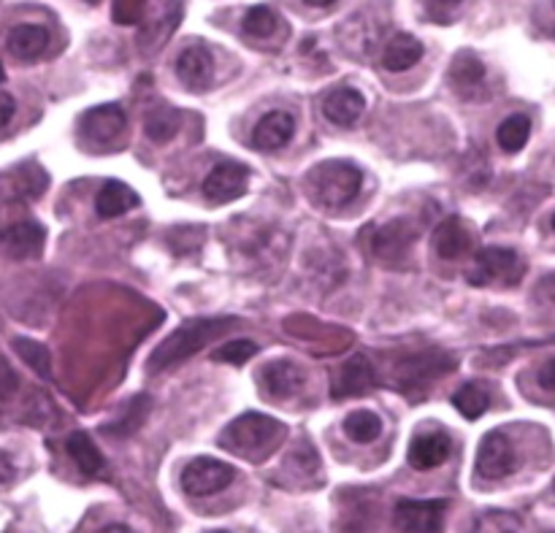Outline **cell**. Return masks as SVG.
Wrapping results in <instances>:
<instances>
[{"label":"cell","instance_id":"4fadbf2b","mask_svg":"<svg viewBox=\"0 0 555 533\" xmlns=\"http://www.w3.org/2000/svg\"><path fill=\"white\" fill-rule=\"evenodd\" d=\"M374 385H377V374H374L372 361L366 355H352L336 374L331 393L334 399H356L374 390Z\"/></svg>","mask_w":555,"mask_h":533},{"label":"cell","instance_id":"bcb514c9","mask_svg":"<svg viewBox=\"0 0 555 533\" xmlns=\"http://www.w3.org/2000/svg\"><path fill=\"white\" fill-rule=\"evenodd\" d=\"M553 487H555V485H553Z\"/></svg>","mask_w":555,"mask_h":533},{"label":"cell","instance_id":"74e56055","mask_svg":"<svg viewBox=\"0 0 555 533\" xmlns=\"http://www.w3.org/2000/svg\"><path fill=\"white\" fill-rule=\"evenodd\" d=\"M16 112V101L9 95V92H0V130L5 128V125L11 122V117H14Z\"/></svg>","mask_w":555,"mask_h":533},{"label":"cell","instance_id":"ab89813d","mask_svg":"<svg viewBox=\"0 0 555 533\" xmlns=\"http://www.w3.org/2000/svg\"><path fill=\"white\" fill-rule=\"evenodd\" d=\"M14 477H16L14 460H11L5 453H0V485H9V482H14Z\"/></svg>","mask_w":555,"mask_h":533},{"label":"cell","instance_id":"603a6c76","mask_svg":"<svg viewBox=\"0 0 555 533\" xmlns=\"http://www.w3.org/2000/svg\"><path fill=\"white\" fill-rule=\"evenodd\" d=\"M65 450H68L70 460H74L76 466H79L81 474L87 477H98L103 474V469H106V460H103V453L98 450V444L92 442L87 433L76 431L70 433L68 442H65Z\"/></svg>","mask_w":555,"mask_h":533},{"label":"cell","instance_id":"f1b7e54d","mask_svg":"<svg viewBox=\"0 0 555 533\" xmlns=\"http://www.w3.org/2000/svg\"><path fill=\"white\" fill-rule=\"evenodd\" d=\"M150 406H152L150 395H135V399L125 406L122 415H119L112 426L103 428V431L112 433V437H130V433L139 431L141 422L146 420V415H150Z\"/></svg>","mask_w":555,"mask_h":533},{"label":"cell","instance_id":"8992f818","mask_svg":"<svg viewBox=\"0 0 555 533\" xmlns=\"http://www.w3.org/2000/svg\"><path fill=\"white\" fill-rule=\"evenodd\" d=\"M417 231L410 220H390L369 231V249L374 258L385 265H404L410 258V249L415 244Z\"/></svg>","mask_w":555,"mask_h":533},{"label":"cell","instance_id":"e575fe53","mask_svg":"<svg viewBox=\"0 0 555 533\" xmlns=\"http://www.w3.org/2000/svg\"><path fill=\"white\" fill-rule=\"evenodd\" d=\"M253 355H258V344L247 339H236L231 344L220 347V350L211 352V358L220 363H228V366H244Z\"/></svg>","mask_w":555,"mask_h":533},{"label":"cell","instance_id":"ac0fdd59","mask_svg":"<svg viewBox=\"0 0 555 533\" xmlns=\"http://www.w3.org/2000/svg\"><path fill=\"white\" fill-rule=\"evenodd\" d=\"M296 133V119L287 112H269L253 130V146L260 152H276Z\"/></svg>","mask_w":555,"mask_h":533},{"label":"cell","instance_id":"277c9868","mask_svg":"<svg viewBox=\"0 0 555 533\" xmlns=\"http://www.w3.org/2000/svg\"><path fill=\"white\" fill-rule=\"evenodd\" d=\"M455 368V358L442 350H426V352H412L396 363V382L399 390L412 395V401H423L426 390L431 388L437 379L450 374Z\"/></svg>","mask_w":555,"mask_h":533},{"label":"cell","instance_id":"7c38bea8","mask_svg":"<svg viewBox=\"0 0 555 533\" xmlns=\"http://www.w3.org/2000/svg\"><path fill=\"white\" fill-rule=\"evenodd\" d=\"M43 242H47V231H43V225H38L33 220L14 222V225L0 231V247L14 260L38 258L43 249Z\"/></svg>","mask_w":555,"mask_h":533},{"label":"cell","instance_id":"ffe728a7","mask_svg":"<svg viewBox=\"0 0 555 533\" xmlns=\"http://www.w3.org/2000/svg\"><path fill=\"white\" fill-rule=\"evenodd\" d=\"M260 385H263V390L271 399H291L304 385V374L296 363L274 361L260 372Z\"/></svg>","mask_w":555,"mask_h":533},{"label":"cell","instance_id":"44dd1931","mask_svg":"<svg viewBox=\"0 0 555 533\" xmlns=\"http://www.w3.org/2000/svg\"><path fill=\"white\" fill-rule=\"evenodd\" d=\"M5 47L22 63H33L49 47V30L43 25H16L5 38Z\"/></svg>","mask_w":555,"mask_h":533},{"label":"cell","instance_id":"4dcf8cb0","mask_svg":"<svg viewBox=\"0 0 555 533\" xmlns=\"http://www.w3.org/2000/svg\"><path fill=\"white\" fill-rule=\"evenodd\" d=\"M345 433L352 439V442L369 444L383 433V420H379L374 412H366V410L352 412V415H347L345 420Z\"/></svg>","mask_w":555,"mask_h":533},{"label":"cell","instance_id":"5bb4252c","mask_svg":"<svg viewBox=\"0 0 555 533\" xmlns=\"http://www.w3.org/2000/svg\"><path fill=\"white\" fill-rule=\"evenodd\" d=\"M177 76L188 90L206 92L215 79V60L204 47H188L177 60Z\"/></svg>","mask_w":555,"mask_h":533},{"label":"cell","instance_id":"484cf974","mask_svg":"<svg viewBox=\"0 0 555 533\" xmlns=\"http://www.w3.org/2000/svg\"><path fill=\"white\" fill-rule=\"evenodd\" d=\"M11 195L16 198H38L47 190V173L36 166V162H25V166L11 171Z\"/></svg>","mask_w":555,"mask_h":533},{"label":"cell","instance_id":"52a82bcc","mask_svg":"<svg viewBox=\"0 0 555 533\" xmlns=\"http://www.w3.org/2000/svg\"><path fill=\"white\" fill-rule=\"evenodd\" d=\"M448 507L450 504L444 498H428V502L404 498L396 504L393 523L404 533H442Z\"/></svg>","mask_w":555,"mask_h":533},{"label":"cell","instance_id":"d4e9b609","mask_svg":"<svg viewBox=\"0 0 555 533\" xmlns=\"http://www.w3.org/2000/svg\"><path fill=\"white\" fill-rule=\"evenodd\" d=\"M179 128H182V117H179V112H173V108L168 106L152 108L144 119L146 139H152L155 144H166V141H171L173 135L179 133Z\"/></svg>","mask_w":555,"mask_h":533},{"label":"cell","instance_id":"9a60e30c","mask_svg":"<svg viewBox=\"0 0 555 533\" xmlns=\"http://www.w3.org/2000/svg\"><path fill=\"white\" fill-rule=\"evenodd\" d=\"M450 437L444 431H428L417 433L410 444V453H406V460L415 471H428L442 466L444 460L450 458Z\"/></svg>","mask_w":555,"mask_h":533},{"label":"cell","instance_id":"836d02e7","mask_svg":"<svg viewBox=\"0 0 555 533\" xmlns=\"http://www.w3.org/2000/svg\"><path fill=\"white\" fill-rule=\"evenodd\" d=\"M518 529H520L518 515L502 512V509L486 512L475 523V533H518Z\"/></svg>","mask_w":555,"mask_h":533},{"label":"cell","instance_id":"3957f363","mask_svg":"<svg viewBox=\"0 0 555 533\" xmlns=\"http://www.w3.org/2000/svg\"><path fill=\"white\" fill-rule=\"evenodd\" d=\"M282 437H285L282 422L269 415H260V412H247L222 428L220 447L236 455H247V458H266L276 447V439Z\"/></svg>","mask_w":555,"mask_h":533},{"label":"cell","instance_id":"1f68e13d","mask_svg":"<svg viewBox=\"0 0 555 533\" xmlns=\"http://www.w3.org/2000/svg\"><path fill=\"white\" fill-rule=\"evenodd\" d=\"M14 350L33 372L38 374L41 379H52V358H49V350L38 341L30 339H14Z\"/></svg>","mask_w":555,"mask_h":533},{"label":"cell","instance_id":"8fae6325","mask_svg":"<svg viewBox=\"0 0 555 533\" xmlns=\"http://www.w3.org/2000/svg\"><path fill=\"white\" fill-rule=\"evenodd\" d=\"M249 168L244 162H220L204 179V195L211 204H231L247 193Z\"/></svg>","mask_w":555,"mask_h":533},{"label":"cell","instance_id":"60d3db41","mask_svg":"<svg viewBox=\"0 0 555 533\" xmlns=\"http://www.w3.org/2000/svg\"><path fill=\"white\" fill-rule=\"evenodd\" d=\"M98 533H133L128 529V525H108V529H103V531H98Z\"/></svg>","mask_w":555,"mask_h":533},{"label":"cell","instance_id":"9c48e42d","mask_svg":"<svg viewBox=\"0 0 555 533\" xmlns=\"http://www.w3.org/2000/svg\"><path fill=\"white\" fill-rule=\"evenodd\" d=\"M518 469V453L502 431H491L477 450V474L482 480H504Z\"/></svg>","mask_w":555,"mask_h":533},{"label":"cell","instance_id":"6da1fadb","mask_svg":"<svg viewBox=\"0 0 555 533\" xmlns=\"http://www.w3.org/2000/svg\"><path fill=\"white\" fill-rule=\"evenodd\" d=\"M233 325H236V320L231 317L190 320V323H182L173 334H168L166 339L152 350L150 361H146V372L160 374L179 366V363H184L188 358H193L195 352L204 350V347L209 344V341H215L217 336L231 330Z\"/></svg>","mask_w":555,"mask_h":533},{"label":"cell","instance_id":"e0dca14e","mask_svg":"<svg viewBox=\"0 0 555 533\" xmlns=\"http://www.w3.org/2000/svg\"><path fill=\"white\" fill-rule=\"evenodd\" d=\"M363 108H366V98L356 87H336L323 101V114L328 122L339 128H352L363 117Z\"/></svg>","mask_w":555,"mask_h":533},{"label":"cell","instance_id":"2e32d148","mask_svg":"<svg viewBox=\"0 0 555 533\" xmlns=\"http://www.w3.org/2000/svg\"><path fill=\"white\" fill-rule=\"evenodd\" d=\"M184 0H155V9L150 11V25L141 32V47L155 49L160 47L166 38H171V32L177 30L179 20H182Z\"/></svg>","mask_w":555,"mask_h":533},{"label":"cell","instance_id":"d6a6232c","mask_svg":"<svg viewBox=\"0 0 555 533\" xmlns=\"http://www.w3.org/2000/svg\"><path fill=\"white\" fill-rule=\"evenodd\" d=\"M276 25H280V16L269 9V5H255L244 16V30L255 38H269L274 36Z\"/></svg>","mask_w":555,"mask_h":533},{"label":"cell","instance_id":"b9f144b4","mask_svg":"<svg viewBox=\"0 0 555 533\" xmlns=\"http://www.w3.org/2000/svg\"><path fill=\"white\" fill-rule=\"evenodd\" d=\"M309 5H318V9H328V5H334L336 0H307Z\"/></svg>","mask_w":555,"mask_h":533},{"label":"cell","instance_id":"8d00e7d4","mask_svg":"<svg viewBox=\"0 0 555 533\" xmlns=\"http://www.w3.org/2000/svg\"><path fill=\"white\" fill-rule=\"evenodd\" d=\"M537 382H540V388L545 390V393L555 395V358H547V361L542 363L540 372H537Z\"/></svg>","mask_w":555,"mask_h":533},{"label":"cell","instance_id":"83f0119b","mask_svg":"<svg viewBox=\"0 0 555 533\" xmlns=\"http://www.w3.org/2000/svg\"><path fill=\"white\" fill-rule=\"evenodd\" d=\"M531 135V119L526 114H513V117L504 119L496 130V141L507 155H515L526 146Z\"/></svg>","mask_w":555,"mask_h":533},{"label":"cell","instance_id":"ee69618b","mask_svg":"<svg viewBox=\"0 0 555 533\" xmlns=\"http://www.w3.org/2000/svg\"><path fill=\"white\" fill-rule=\"evenodd\" d=\"M209 533H228V531H209Z\"/></svg>","mask_w":555,"mask_h":533},{"label":"cell","instance_id":"7402d4cb","mask_svg":"<svg viewBox=\"0 0 555 533\" xmlns=\"http://www.w3.org/2000/svg\"><path fill=\"white\" fill-rule=\"evenodd\" d=\"M141 204L139 193L133 187H128L125 182H117V179H108L101 187L95 198V211L103 220H114V217H122L125 211L135 209Z\"/></svg>","mask_w":555,"mask_h":533},{"label":"cell","instance_id":"f6af8a7d","mask_svg":"<svg viewBox=\"0 0 555 533\" xmlns=\"http://www.w3.org/2000/svg\"><path fill=\"white\" fill-rule=\"evenodd\" d=\"M553 231H555V217H553Z\"/></svg>","mask_w":555,"mask_h":533},{"label":"cell","instance_id":"d6986e66","mask_svg":"<svg viewBox=\"0 0 555 533\" xmlns=\"http://www.w3.org/2000/svg\"><path fill=\"white\" fill-rule=\"evenodd\" d=\"M472 231L469 225H466L461 217H450V220L439 222L437 231H434V249H437V255L442 260H459L464 258L466 252L472 249Z\"/></svg>","mask_w":555,"mask_h":533},{"label":"cell","instance_id":"f546056e","mask_svg":"<svg viewBox=\"0 0 555 533\" xmlns=\"http://www.w3.org/2000/svg\"><path fill=\"white\" fill-rule=\"evenodd\" d=\"M453 406L466 417V420H477L488 412L491 406V395H488L486 388L480 385H464L459 393L453 395Z\"/></svg>","mask_w":555,"mask_h":533},{"label":"cell","instance_id":"7a4b0ae2","mask_svg":"<svg viewBox=\"0 0 555 533\" xmlns=\"http://www.w3.org/2000/svg\"><path fill=\"white\" fill-rule=\"evenodd\" d=\"M363 187L361 168L347 160H325L307 173V193L323 209H341L352 204Z\"/></svg>","mask_w":555,"mask_h":533},{"label":"cell","instance_id":"cb8c5ba5","mask_svg":"<svg viewBox=\"0 0 555 533\" xmlns=\"http://www.w3.org/2000/svg\"><path fill=\"white\" fill-rule=\"evenodd\" d=\"M421 57H423V43L417 41L415 36L399 32V36H393L388 43H385L383 65L388 70H406L415 63H421Z\"/></svg>","mask_w":555,"mask_h":533},{"label":"cell","instance_id":"7bdbcfd3","mask_svg":"<svg viewBox=\"0 0 555 533\" xmlns=\"http://www.w3.org/2000/svg\"><path fill=\"white\" fill-rule=\"evenodd\" d=\"M0 81H3V65H0Z\"/></svg>","mask_w":555,"mask_h":533},{"label":"cell","instance_id":"5b68a950","mask_svg":"<svg viewBox=\"0 0 555 533\" xmlns=\"http://www.w3.org/2000/svg\"><path fill=\"white\" fill-rule=\"evenodd\" d=\"M526 263L520 260V255L515 249L507 247H486L475 255V263H472L469 285L475 287H488V285H504L513 287L524 280Z\"/></svg>","mask_w":555,"mask_h":533},{"label":"cell","instance_id":"30bf717a","mask_svg":"<svg viewBox=\"0 0 555 533\" xmlns=\"http://www.w3.org/2000/svg\"><path fill=\"white\" fill-rule=\"evenodd\" d=\"M128 128V117L117 103H106V106H95L90 112L81 114L79 119V133L87 144L92 146H106L117 141L119 135Z\"/></svg>","mask_w":555,"mask_h":533},{"label":"cell","instance_id":"ba28073f","mask_svg":"<svg viewBox=\"0 0 555 533\" xmlns=\"http://www.w3.org/2000/svg\"><path fill=\"white\" fill-rule=\"evenodd\" d=\"M233 480H236L233 466L222 464V460H215V458H193L182 469L184 493H190V496L195 498H206V496H215V493H222Z\"/></svg>","mask_w":555,"mask_h":533},{"label":"cell","instance_id":"f35d334b","mask_svg":"<svg viewBox=\"0 0 555 533\" xmlns=\"http://www.w3.org/2000/svg\"><path fill=\"white\" fill-rule=\"evenodd\" d=\"M459 5H461V0H431V3H428V11H431L434 20L444 22V14L453 9H459Z\"/></svg>","mask_w":555,"mask_h":533},{"label":"cell","instance_id":"4316f807","mask_svg":"<svg viewBox=\"0 0 555 533\" xmlns=\"http://www.w3.org/2000/svg\"><path fill=\"white\" fill-rule=\"evenodd\" d=\"M450 76H453L459 90H475V87H480L486 81V65H482V60L477 54L461 52L455 54L453 65H450Z\"/></svg>","mask_w":555,"mask_h":533},{"label":"cell","instance_id":"d590c367","mask_svg":"<svg viewBox=\"0 0 555 533\" xmlns=\"http://www.w3.org/2000/svg\"><path fill=\"white\" fill-rule=\"evenodd\" d=\"M16 388H20V382H16V374L11 372L9 363L0 358V401H9L11 395L16 393Z\"/></svg>","mask_w":555,"mask_h":533}]
</instances>
